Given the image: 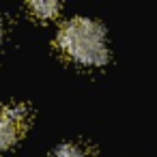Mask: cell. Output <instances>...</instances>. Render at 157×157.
<instances>
[{
  "label": "cell",
  "instance_id": "6da1fadb",
  "mask_svg": "<svg viewBox=\"0 0 157 157\" xmlns=\"http://www.w3.org/2000/svg\"><path fill=\"white\" fill-rule=\"evenodd\" d=\"M56 45L69 60L84 67H101L110 56L103 26L88 17H73L63 24L56 37Z\"/></svg>",
  "mask_w": 157,
  "mask_h": 157
},
{
  "label": "cell",
  "instance_id": "3957f363",
  "mask_svg": "<svg viewBox=\"0 0 157 157\" xmlns=\"http://www.w3.org/2000/svg\"><path fill=\"white\" fill-rule=\"evenodd\" d=\"M58 9H60V5L54 2V0H37V2L28 5V11L35 17H39V20H52V17H56Z\"/></svg>",
  "mask_w": 157,
  "mask_h": 157
},
{
  "label": "cell",
  "instance_id": "277c9868",
  "mask_svg": "<svg viewBox=\"0 0 157 157\" xmlns=\"http://www.w3.org/2000/svg\"><path fill=\"white\" fill-rule=\"evenodd\" d=\"M54 157H93L90 151L80 144V142H63L56 151H54Z\"/></svg>",
  "mask_w": 157,
  "mask_h": 157
},
{
  "label": "cell",
  "instance_id": "7a4b0ae2",
  "mask_svg": "<svg viewBox=\"0 0 157 157\" xmlns=\"http://www.w3.org/2000/svg\"><path fill=\"white\" fill-rule=\"evenodd\" d=\"M28 114L30 112L24 103H11L0 110V151H7L17 142L28 123Z\"/></svg>",
  "mask_w": 157,
  "mask_h": 157
},
{
  "label": "cell",
  "instance_id": "5b68a950",
  "mask_svg": "<svg viewBox=\"0 0 157 157\" xmlns=\"http://www.w3.org/2000/svg\"><path fill=\"white\" fill-rule=\"evenodd\" d=\"M2 35H5V28H2V22H0V41H2Z\"/></svg>",
  "mask_w": 157,
  "mask_h": 157
}]
</instances>
